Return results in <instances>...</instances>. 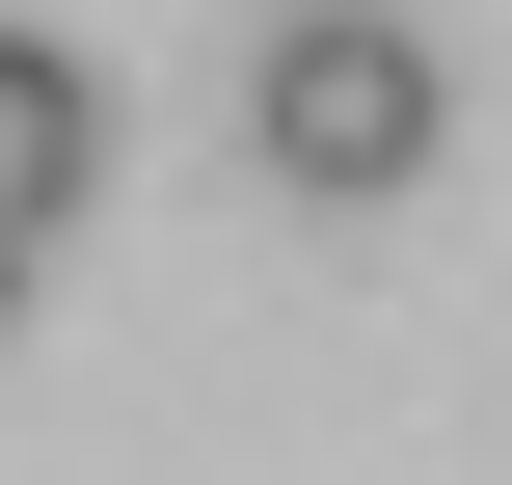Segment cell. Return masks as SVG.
I'll use <instances>...</instances> for the list:
<instances>
[{
	"label": "cell",
	"instance_id": "cell-1",
	"mask_svg": "<svg viewBox=\"0 0 512 485\" xmlns=\"http://www.w3.org/2000/svg\"><path fill=\"white\" fill-rule=\"evenodd\" d=\"M243 135H270L297 189H405V162L459 135V81H432V27H405V0H297V27H270V81H243Z\"/></svg>",
	"mask_w": 512,
	"mask_h": 485
},
{
	"label": "cell",
	"instance_id": "cell-3",
	"mask_svg": "<svg viewBox=\"0 0 512 485\" xmlns=\"http://www.w3.org/2000/svg\"><path fill=\"white\" fill-rule=\"evenodd\" d=\"M0 297H27V243H0Z\"/></svg>",
	"mask_w": 512,
	"mask_h": 485
},
{
	"label": "cell",
	"instance_id": "cell-2",
	"mask_svg": "<svg viewBox=\"0 0 512 485\" xmlns=\"http://www.w3.org/2000/svg\"><path fill=\"white\" fill-rule=\"evenodd\" d=\"M81 162H108V81H81L54 27H0V243H54V216H81Z\"/></svg>",
	"mask_w": 512,
	"mask_h": 485
}]
</instances>
